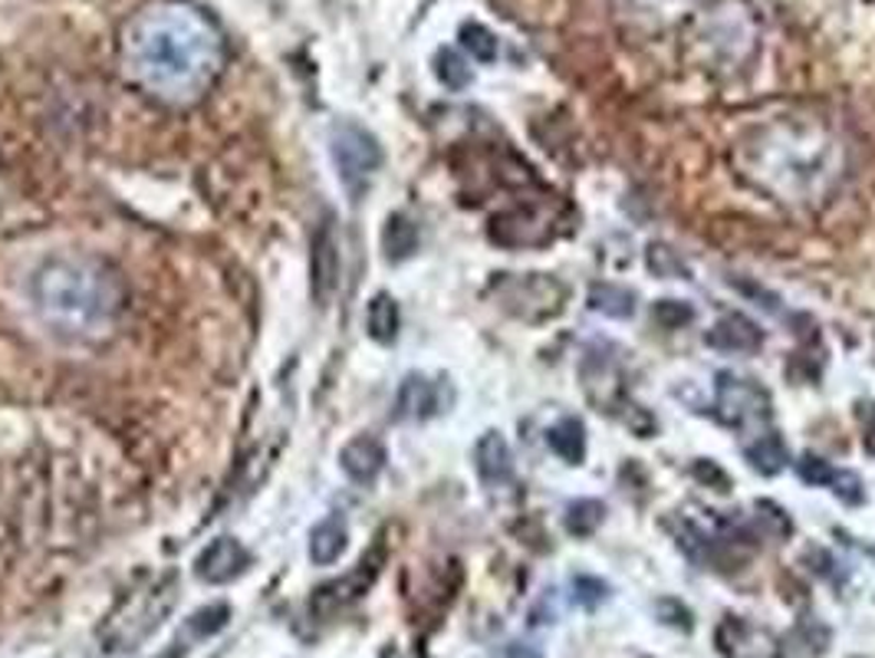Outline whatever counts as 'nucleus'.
Returning a JSON list of instances; mask_svg holds the SVG:
<instances>
[{"label": "nucleus", "mask_w": 875, "mask_h": 658, "mask_svg": "<svg viewBox=\"0 0 875 658\" xmlns=\"http://www.w3.org/2000/svg\"><path fill=\"white\" fill-rule=\"evenodd\" d=\"M382 563H385V546L375 543L373 550H369V553H366V556H363L346 576L330 579V583H323V586L313 593V599H310V613H313L316 619H330V616L343 613L346 606H353L356 599H363V596L373 589Z\"/></svg>", "instance_id": "6"}, {"label": "nucleus", "mask_w": 875, "mask_h": 658, "mask_svg": "<svg viewBox=\"0 0 875 658\" xmlns=\"http://www.w3.org/2000/svg\"><path fill=\"white\" fill-rule=\"evenodd\" d=\"M340 468L356 484H373L385 468V445L373 435H356L340 451Z\"/></svg>", "instance_id": "10"}, {"label": "nucleus", "mask_w": 875, "mask_h": 658, "mask_svg": "<svg viewBox=\"0 0 875 658\" xmlns=\"http://www.w3.org/2000/svg\"><path fill=\"white\" fill-rule=\"evenodd\" d=\"M125 76L168 106L198 103L225 70V36L215 20L181 0L138 10L123 33Z\"/></svg>", "instance_id": "1"}, {"label": "nucleus", "mask_w": 875, "mask_h": 658, "mask_svg": "<svg viewBox=\"0 0 875 658\" xmlns=\"http://www.w3.org/2000/svg\"><path fill=\"white\" fill-rule=\"evenodd\" d=\"M796 471H800V478L806 481V484H816V488H830V491H836L843 501H860L863 498V488H860V478L856 474H850V471H840V468H833L830 461H823V458H816V455H803L800 461H796Z\"/></svg>", "instance_id": "13"}, {"label": "nucleus", "mask_w": 875, "mask_h": 658, "mask_svg": "<svg viewBox=\"0 0 875 658\" xmlns=\"http://www.w3.org/2000/svg\"><path fill=\"white\" fill-rule=\"evenodd\" d=\"M461 46L481 63H491L498 56V36L488 27H481V23H465L461 27Z\"/></svg>", "instance_id": "23"}, {"label": "nucleus", "mask_w": 875, "mask_h": 658, "mask_svg": "<svg viewBox=\"0 0 875 658\" xmlns=\"http://www.w3.org/2000/svg\"><path fill=\"white\" fill-rule=\"evenodd\" d=\"M475 468H478L481 481L491 484V488H498V484L513 478V451H510V445H507V438L500 431L481 435V441L475 445Z\"/></svg>", "instance_id": "14"}, {"label": "nucleus", "mask_w": 875, "mask_h": 658, "mask_svg": "<svg viewBox=\"0 0 875 658\" xmlns=\"http://www.w3.org/2000/svg\"><path fill=\"white\" fill-rule=\"evenodd\" d=\"M398 303L388 296V293H375L369 310H366V330L375 343H392L398 336Z\"/></svg>", "instance_id": "19"}, {"label": "nucleus", "mask_w": 875, "mask_h": 658, "mask_svg": "<svg viewBox=\"0 0 875 658\" xmlns=\"http://www.w3.org/2000/svg\"><path fill=\"white\" fill-rule=\"evenodd\" d=\"M171 606H175V576H165L152 589L138 593L135 599L125 603V619L113 616V623L106 629L110 649L113 652L135 649V643L148 639L162 626V619L171 613Z\"/></svg>", "instance_id": "4"}, {"label": "nucleus", "mask_w": 875, "mask_h": 658, "mask_svg": "<svg viewBox=\"0 0 875 658\" xmlns=\"http://www.w3.org/2000/svg\"><path fill=\"white\" fill-rule=\"evenodd\" d=\"M350 546V526L343 518H326L310 533V560L316 566H333Z\"/></svg>", "instance_id": "16"}, {"label": "nucleus", "mask_w": 875, "mask_h": 658, "mask_svg": "<svg viewBox=\"0 0 875 658\" xmlns=\"http://www.w3.org/2000/svg\"><path fill=\"white\" fill-rule=\"evenodd\" d=\"M748 458L760 474H777L787 464V448L777 435H763V438L750 441Z\"/></svg>", "instance_id": "20"}, {"label": "nucleus", "mask_w": 875, "mask_h": 658, "mask_svg": "<svg viewBox=\"0 0 875 658\" xmlns=\"http://www.w3.org/2000/svg\"><path fill=\"white\" fill-rule=\"evenodd\" d=\"M382 248L388 261H405L418 251V228L405 215H392L382 231Z\"/></svg>", "instance_id": "18"}, {"label": "nucleus", "mask_w": 875, "mask_h": 658, "mask_svg": "<svg viewBox=\"0 0 875 658\" xmlns=\"http://www.w3.org/2000/svg\"><path fill=\"white\" fill-rule=\"evenodd\" d=\"M185 656H188V643H181V639H178V643H171V646H168V649H165V652H162L158 658H185Z\"/></svg>", "instance_id": "27"}, {"label": "nucleus", "mask_w": 875, "mask_h": 658, "mask_svg": "<svg viewBox=\"0 0 875 658\" xmlns=\"http://www.w3.org/2000/svg\"><path fill=\"white\" fill-rule=\"evenodd\" d=\"M866 448L875 455V408L873 415H869V425H866Z\"/></svg>", "instance_id": "28"}, {"label": "nucleus", "mask_w": 875, "mask_h": 658, "mask_svg": "<svg viewBox=\"0 0 875 658\" xmlns=\"http://www.w3.org/2000/svg\"><path fill=\"white\" fill-rule=\"evenodd\" d=\"M593 306H596L600 313H606V316H632V310H635V296H632L628 290H623V286H610V283H603V286L593 290Z\"/></svg>", "instance_id": "25"}, {"label": "nucleus", "mask_w": 875, "mask_h": 658, "mask_svg": "<svg viewBox=\"0 0 875 658\" xmlns=\"http://www.w3.org/2000/svg\"><path fill=\"white\" fill-rule=\"evenodd\" d=\"M553 455H560L566 464H580L586 458V428L580 418H563L550 428L546 435Z\"/></svg>", "instance_id": "17"}, {"label": "nucleus", "mask_w": 875, "mask_h": 658, "mask_svg": "<svg viewBox=\"0 0 875 658\" xmlns=\"http://www.w3.org/2000/svg\"><path fill=\"white\" fill-rule=\"evenodd\" d=\"M763 343V333L760 326L741 316V313H731L725 320H718L708 333V346L721 349V353H757Z\"/></svg>", "instance_id": "15"}, {"label": "nucleus", "mask_w": 875, "mask_h": 658, "mask_svg": "<svg viewBox=\"0 0 875 658\" xmlns=\"http://www.w3.org/2000/svg\"><path fill=\"white\" fill-rule=\"evenodd\" d=\"M435 73H438V80H441L448 90H465V86L471 83V66H468L465 56L455 53V50H438V56H435Z\"/></svg>", "instance_id": "21"}, {"label": "nucleus", "mask_w": 875, "mask_h": 658, "mask_svg": "<svg viewBox=\"0 0 875 658\" xmlns=\"http://www.w3.org/2000/svg\"><path fill=\"white\" fill-rule=\"evenodd\" d=\"M30 300L43 326L73 343L110 336L125 306L128 290L119 270L90 254H53L30 276Z\"/></svg>", "instance_id": "2"}, {"label": "nucleus", "mask_w": 875, "mask_h": 658, "mask_svg": "<svg viewBox=\"0 0 875 658\" xmlns=\"http://www.w3.org/2000/svg\"><path fill=\"white\" fill-rule=\"evenodd\" d=\"M340 270H343L340 234L333 228V218H326L313 234V254H310V290L320 306H330L333 293L340 290Z\"/></svg>", "instance_id": "7"}, {"label": "nucleus", "mask_w": 875, "mask_h": 658, "mask_svg": "<svg viewBox=\"0 0 875 658\" xmlns=\"http://www.w3.org/2000/svg\"><path fill=\"white\" fill-rule=\"evenodd\" d=\"M228 619H231V609H228L225 603H215V606L198 609V613L185 623V629H188L191 639H208V636L221 633V629L228 626Z\"/></svg>", "instance_id": "22"}, {"label": "nucleus", "mask_w": 875, "mask_h": 658, "mask_svg": "<svg viewBox=\"0 0 875 658\" xmlns=\"http://www.w3.org/2000/svg\"><path fill=\"white\" fill-rule=\"evenodd\" d=\"M715 405H718V418L728 428L748 431L753 425H763L770 418V393L744 376L735 373H721L718 386H715Z\"/></svg>", "instance_id": "5"}, {"label": "nucleus", "mask_w": 875, "mask_h": 658, "mask_svg": "<svg viewBox=\"0 0 875 658\" xmlns=\"http://www.w3.org/2000/svg\"><path fill=\"white\" fill-rule=\"evenodd\" d=\"M616 3H619V17L632 20L638 33H668L671 27L691 17V7H698V0H616Z\"/></svg>", "instance_id": "9"}, {"label": "nucleus", "mask_w": 875, "mask_h": 658, "mask_svg": "<svg viewBox=\"0 0 875 658\" xmlns=\"http://www.w3.org/2000/svg\"><path fill=\"white\" fill-rule=\"evenodd\" d=\"M603 518H606V508L600 501H576L566 511V530L573 536H590L596 526L603 524Z\"/></svg>", "instance_id": "24"}, {"label": "nucleus", "mask_w": 875, "mask_h": 658, "mask_svg": "<svg viewBox=\"0 0 875 658\" xmlns=\"http://www.w3.org/2000/svg\"><path fill=\"white\" fill-rule=\"evenodd\" d=\"M500 658H543V656H540L537 649H530V646H510Z\"/></svg>", "instance_id": "26"}, {"label": "nucleus", "mask_w": 875, "mask_h": 658, "mask_svg": "<svg viewBox=\"0 0 875 658\" xmlns=\"http://www.w3.org/2000/svg\"><path fill=\"white\" fill-rule=\"evenodd\" d=\"M718 646L728 658H780L777 643L760 633L757 626H748L741 619H728L718 633Z\"/></svg>", "instance_id": "12"}, {"label": "nucleus", "mask_w": 875, "mask_h": 658, "mask_svg": "<svg viewBox=\"0 0 875 658\" xmlns=\"http://www.w3.org/2000/svg\"><path fill=\"white\" fill-rule=\"evenodd\" d=\"M330 152H333V165H336L340 185L346 188L350 201H363L375 171L382 168L378 138L356 123H340L330 132Z\"/></svg>", "instance_id": "3"}, {"label": "nucleus", "mask_w": 875, "mask_h": 658, "mask_svg": "<svg viewBox=\"0 0 875 658\" xmlns=\"http://www.w3.org/2000/svg\"><path fill=\"white\" fill-rule=\"evenodd\" d=\"M250 566V550L235 540V536H218L215 543H208L201 550V556L195 560V576L201 583H211V586H225V583H235L238 576H244Z\"/></svg>", "instance_id": "8"}, {"label": "nucleus", "mask_w": 875, "mask_h": 658, "mask_svg": "<svg viewBox=\"0 0 875 658\" xmlns=\"http://www.w3.org/2000/svg\"><path fill=\"white\" fill-rule=\"evenodd\" d=\"M441 411V386L431 383L428 376H405L398 395H395V415L408 421H421Z\"/></svg>", "instance_id": "11"}]
</instances>
